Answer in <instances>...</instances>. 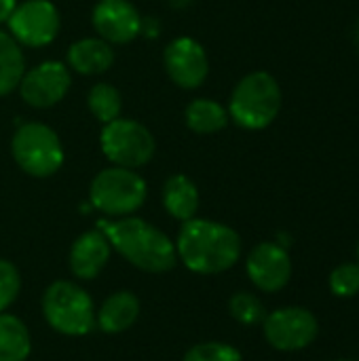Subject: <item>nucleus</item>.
I'll return each mask as SVG.
<instances>
[{
	"label": "nucleus",
	"instance_id": "nucleus-1",
	"mask_svg": "<svg viewBox=\"0 0 359 361\" xmlns=\"http://www.w3.org/2000/svg\"><path fill=\"white\" fill-rule=\"evenodd\" d=\"M176 254L193 273L218 275L239 262L241 237L222 222L193 218L178 233Z\"/></svg>",
	"mask_w": 359,
	"mask_h": 361
},
{
	"label": "nucleus",
	"instance_id": "nucleus-2",
	"mask_svg": "<svg viewBox=\"0 0 359 361\" xmlns=\"http://www.w3.org/2000/svg\"><path fill=\"white\" fill-rule=\"evenodd\" d=\"M97 228L131 267L144 273H167L178 262L176 243L142 218L99 220Z\"/></svg>",
	"mask_w": 359,
	"mask_h": 361
},
{
	"label": "nucleus",
	"instance_id": "nucleus-3",
	"mask_svg": "<svg viewBox=\"0 0 359 361\" xmlns=\"http://www.w3.org/2000/svg\"><path fill=\"white\" fill-rule=\"evenodd\" d=\"M281 87L277 78L264 70L245 74L233 89L229 99V118L248 131H260L275 123L281 112Z\"/></svg>",
	"mask_w": 359,
	"mask_h": 361
},
{
	"label": "nucleus",
	"instance_id": "nucleus-4",
	"mask_svg": "<svg viewBox=\"0 0 359 361\" xmlns=\"http://www.w3.org/2000/svg\"><path fill=\"white\" fill-rule=\"evenodd\" d=\"M47 324L63 336H85L95 328L91 296L72 281H55L42 294Z\"/></svg>",
	"mask_w": 359,
	"mask_h": 361
},
{
	"label": "nucleus",
	"instance_id": "nucleus-5",
	"mask_svg": "<svg viewBox=\"0 0 359 361\" xmlns=\"http://www.w3.org/2000/svg\"><path fill=\"white\" fill-rule=\"evenodd\" d=\"M148 197V186L142 176L133 169L125 167H108L102 169L89 188L91 205L110 216V218H125L138 212Z\"/></svg>",
	"mask_w": 359,
	"mask_h": 361
},
{
	"label": "nucleus",
	"instance_id": "nucleus-6",
	"mask_svg": "<svg viewBox=\"0 0 359 361\" xmlns=\"http://www.w3.org/2000/svg\"><path fill=\"white\" fill-rule=\"evenodd\" d=\"M11 154L19 169L32 178H49L63 165L59 135L44 123H23L11 140Z\"/></svg>",
	"mask_w": 359,
	"mask_h": 361
},
{
	"label": "nucleus",
	"instance_id": "nucleus-7",
	"mask_svg": "<svg viewBox=\"0 0 359 361\" xmlns=\"http://www.w3.org/2000/svg\"><path fill=\"white\" fill-rule=\"evenodd\" d=\"M99 144L106 159L125 169L144 167L150 163L157 150L154 135L148 131V127L131 118H114L112 123H106Z\"/></svg>",
	"mask_w": 359,
	"mask_h": 361
},
{
	"label": "nucleus",
	"instance_id": "nucleus-8",
	"mask_svg": "<svg viewBox=\"0 0 359 361\" xmlns=\"http://www.w3.org/2000/svg\"><path fill=\"white\" fill-rule=\"evenodd\" d=\"M262 332L275 351L296 353L315 343L320 334V322L305 307H284L264 317Z\"/></svg>",
	"mask_w": 359,
	"mask_h": 361
},
{
	"label": "nucleus",
	"instance_id": "nucleus-9",
	"mask_svg": "<svg viewBox=\"0 0 359 361\" xmlns=\"http://www.w3.org/2000/svg\"><path fill=\"white\" fill-rule=\"evenodd\" d=\"M8 34L23 47H47L55 40L61 19L51 0H23L11 13Z\"/></svg>",
	"mask_w": 359,
	"mask_h": 361
},
{
	"label": "nucleus",
	"instance_id": "nucleus-10",
	"mask_svg": "<svg viewBox=\"0 0 359 361\" xmlns=\"http://www.w3.org/2000/svg\"><path fill=\"white\" fill-rule=\"evenodd\" d=\"M70 70L61 61H42L23 72L19 80L21 99L32 108H51L70 91Z\"/></svg>",
	"mask_w": 359,
	"mask_h": 361
},
{
	"label": "nucleus",
	"instance_id": "nucleus-11",
	"mask_svg": "<svg viewBox=\"0 0 359 361\" xmlns=\"http://www.w3.org/2000/svg\"><path fill=\"white\" fill-rule=\"evenodd\" d=\"M245 271L250 281L260 292H281L292 279V258L288 254V247L279 245L277 241L258 243L248 256Z\"/></svg>",
	"mask_w": 359,
	"mask_h": 361
},
{
	"label": "nucleus",
	"instance_id": "nucleus-12",
	"mask_svg": "<svg viewBox=\"0 0 359 361\" xmlns=\"http://www.w3.org/2000/svg\"><path fill=\"white\" fill-rule=\"evenodd\" d=\"M163 63L167 76L180 89H197L209 74V59L203 44L190 36H180L165 47Z\"/></svg>",
	"mask_w": 359,
	"mask_h": 361
},
{
	"label": "nucleus",
	"instance_id": "nucleus-13",
	"mask_svg": "<svg viewBox=\"0 0 359 361\" xmlns=\"http://www.w3.org/2000/svg\"><path fill=\"white\" fill-rule=\"evenodd\" d=\"M91 23L110 44H125L142 34V15L129 0H99L93 6Z\"/></svg>",
	"mask_w": 359,
	"mask_h": 361
},
{
	"label": "nucleus",
	"instance_id": "nucleus-14",
	"mask_svg": "<svg viewBox=\"0 0 359 361\" xmlns=\"http://www.w3.org/2000/svg\"><path fill=\"white\" fill-rule=\"evenodd\" d=\"M110 250L112 245L99 228L83 233L70 247L68 264L72 275L83 281L95 279L108 264Z\"/></svg>",
	"mask_w": 359,
	"mask_h": 361
},
{
	"label": "nucleus",
	"instance_id": "nucleus-15",
	"mask_svg": "<svg viewBox=\"0 0 359 361\" xmlns=\"http://www.w3.org/2000/svg\"><path fill=\"white\" fill-rule=\"evenodd\" d=\"M114 63V49L104 38H80L68 49V66L85 76L104 74Z\"/></svg>",
	"mask_w": 359,
	"mask_h": 361
},
{
	"label": "nucleus",
	"instance_id": "nucleus-16",
	"mask_svg": "<svg viewBox=\"0 0 359 361\" xmlns=\"http://www.w3.org/2000/svg\"><path fill=\"white\" fill-rule=\"evenodd\" d=\"M140 317V300L131 292H114L95 311V326L106 334L127 332Z\"/></svg>",
	"mask_w": 359,
	"mask_h": 361
},
{
	"label": "nucleus",
	"instance_id": "nucleus-17",
	"mask_svg": "<svg viewBox=\"0 0 359 361\" xmlns=\"http://www.w3.org/2000/svg\"><path fill=\"white\" fill-rule=\"evenodd\" d=\"M163 205L171 218L180 222L193 220L199 209V190L195 182L184 173L169 176L163 184Z\"/></svg>",
	"mask_w": 359,
	"mask_h": 361
},
{
	"label": "nucleus",
	"instance_id": "nucleus-18",
	"mask_svg": "<svg viewBox=\"0 0 359 361\" xmlns=\"http://www.w3.org/2000/svg\"><path fill=\"white\" fill-rule=\"evenodd\" d=\"M186 116V125L193 133L199 135H212L222 131L229 125V110L218 104L216 99H207V97H199L193 99L184 112Z\"/></svg>",
	"mask_w": 359,
	"mask_h": 361
},
{
	"label": "nucleus",
	"instance_id": "nucleus-19",
	"mask_svg": "<svg viewBox=\"0 0 359 361\" xmlns=\"http://www.w3.org/2000/svg\"><path fill=\"white\" fill-rule=\"evenodd\" d=\"M32 351V338L25 324L8 313H0V361H25Z\"/></svg>",
	"mask_w": 359,
	"mask_h": 361
},
{
	"label": "nucleus",
	"instance_id": "nucleus-20",
	"mask_svg": "<svg viewBox=\"0 0 359 361\" xmlns=\"http://www.w3.org/2000/svg\"><path fill=\"white\" fill-rule=\"evenodd\" d=\"M25 72V59L19 42L0 30V97L8 95L19 87V80Z\"/></svg>",
	"mask_w": 359,
	"mask_h": 361
},
{
	"label": "nucleus",
	"instance_id": "nucleus-21",
	"mask_svg": "<svg viewBox=\"0 0 359 361\" xmlns=\"http://www.w3.org/2000/svg\"><path fill=\"white\" fill-rule=\"evenodd\" d=\"M87 106L91 110V114L102 123H112L114 118L121 116V108H123V97L121 91L110 85V82H97L91 87L89 95H87Z\"/></svg>",
	"mask_w": 359,
	"mask_h": 361
},
{
	"label": "nucleus",
	"instance_id": "nucleus-22",
	"mask_svg": "<svg viewBox=\"0 0 359 361\" xmlns=\"http://www.w3.org/2000/svg\"><path fill=\"white\" fill-rule=\"evenodd\" d=\"M229 313L235 322L243 324V326H256L262 324L267 317L264 305L258 296H254L252 292H237L231 296L229 300Z\"/></svg>",
	"mask_w": 359,
	"mask_h": 361
},
{
	"label": "nucleus",
	"instance_id": "nucleus-23",
	"mask_svg": "<svg viewBox=\"0 0 359 361\" xmlns=\"http://www.w3.org/2000/svg\"><path fill=\"white\" fill-rule=\"evenodd\" d=\"M330 292L336 298H353L359 294V264L358 262H343L339 264L328 279Z\"/></svg>",
	"mask_w": 359,
	"mask_h": 361
},
{
	"label": "nucleus",
	"instance_id": "nucleus-24",
	"mask_svg": "<svg viewBox=\"0 0 359 361\" xmlns=\"http://www.w3.org/2000/svg\"><path fill=\"white\" fill-rule=\"evenodd\" d=\"M182 361H243L241 353L226 343H199L186 351Z\"/></svg>",
	"mask_w": 359,
	"mask_h": 361
},
{
	"label": "nucleus",
	"instance_id": "nucleus-25",
	"mask_svg": "<svg viewBox=\"0 0 359 361\" xmlns=\"http://www.w3.org/2000/svg\"><path fill=\"white\" fill-rule=\"evenodd\" d=\"M21 277L13 262L0 260V313H4L19 296Z\"/></svg>",
	"mask_w": 359,
	"mask_h": 361
},
{
	"label": "nucleus",
	"instance_id": "nucleus-26",
	"mask_svg": "<svg viewBox=\"0 0 359 361\" xmlns=\"http://www.w3.org/2000/svg\"><path fill=\"white\" fill-rule=\"evenodd\" d=\"M15 6H17V0H0V25L8 21Z\"/></svg>",
	"mask_w": 359,
	"mask_h": 361
},
{
	"label": "nucleus",
	"instance_id": "nucleus-27",
	"mask_svg": "<svg viewBox=\"0 0 359 361\" xmlns=\"http://www.w3.org/2000/svg\"><path fill=\"white\" fill-rule=\"evenodd\" d=\"M332 361H353V360H332Z\"/></svg>",
	"mask_w": 359,
	"mask_h": 361
},
{
	"label": "nucleus",
	"instance_id": "nucleus-28",
	"mask_svg": "<svg viewBox=\"0 0 359 361\" xmlns=\"http://www.w3.org/2000/svg\"><path fill=\"white\" fill-rule=\"evenodd\" d=\"M358 264H359V245H358Z\"/></svg>",
	"mask_w": 359,
	"mask_h": 361
}]
</instances>
